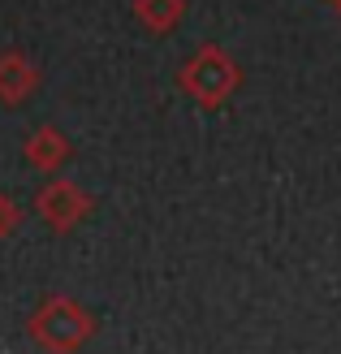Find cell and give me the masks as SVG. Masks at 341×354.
<instances>
[{
	"mask_svg": "<svg viewBox=\"0 0 341 354\" xmlns=\"http://www.w3.org/2000/svg\"><path fill=\"white\" fill-rule=\"evenodd\" d=\"M95 315L69 294H48L26 315V337L39 354H82V346L95 337Z\"/></svg>",
	"mask_w": 341,
	"mask_h": 354,
	"instance_id": "1",
	"label": "cell"
},
{
	"mask_svg": "<svg viewBox=\"0 0 341 354\" xmlns=\"http://www.w3.org/2000/svg\"><path fill=\"white\" fill-rule=\"evenodd\" d=\"M177 86L199 104V109H221V104L242 86V69L233 61V52L221 44H199L177 69Z\"/></svg>",
	"mask_w": 341,
	"mask_h": 354,
	"instance_id": "2",
	"label": "cell"
},
{
	"mask_svg": "<svg viewBox=\"0 0 341 354\" xmlns=\"http://www.w3.org/2000/svg\"><path fill=\"white\" fill-rule=\"evenodd\" d=\"M35 212H39V221L52 234H74L82 221H91L95 194L82 190L78 182H69V177H52V182L35 194Z\"/></svg>",
	"mask_w": 341,
	"mask_h": 354,
	"instance_id": "3",
	"label": "cell"
},
{
	"mask_svg": "<svg viewBox=\"0 0 341 354\" xmlns=\"http://www.w3.org/2000/svg\"><path fill=\"white\" fill-rule=\"evenodd\" d=\"M39 82H44V69L35 65L30 52H22V48L0 52V104H5V109H22V104L39 91Z\"/></svg>",
	"mask_w": 341,
	"mask_h": 354,
	"instance_id": "4",
	"label": "cell"
},
{
	"mask_svg": "<svg viewBox=\"0 0 341 354\" xmlns=\"http://www.w3.org/2000/svg\"><path fill=\"white\" fill-rule=\"evenodd\" d=\"M69 138L57 130V126H39V130H30L26 134V143H22V160L30 169H39V173H57L65 160H69Z\"/></svg>",
	"mask_w": 341,
	"mask_h": 354,
	"instance_id": "5",
	"label": "cell"
},
{
	"mask_svg": "<svg viewBox=\"0 0 341 354\" xmlns=\"http://www.w3.org/2000/svg\"><path fill=\"white\" fill-rule=\"evenodd\" d=\"M130 13H134V22H138L142 30L169 35V30H177V22L186 17V0H130Z\"/></svg>",
	"mask_w": 341,
	"mask_h": 354,
	"instance_id": "6",
	"label": "cell"
},
{
	"mask_svg": "<svg viewBox=\"0 0 341 354\" xmlns=\"http://www.w3.org/2000/svg\"><path fill=\"white\" fill-rule=\"evenodd\" d=\"M22 221H26V207L17 203L13 194H0V242L13 238L17 229H22Z\"/></svg>",
	"mask_w": 341,
	"mask_h": 354,
	"instance_id": "7",
	"label": "cell"
},
{
	"mask_svg": "<svg viewBox=\"0 0 341 354\" xmlns=\"http://www.w3.org/2000/svg\"><path fill=\"white\" fill-rule=\"evenodd\" d=\"M329 5H333V9H337V13H341V0H329Z\"/></svg>",
	"mask_w": 341,
	"mask_h": 354,
	"instance_id": "8",
	"label": "cell"
}]
</instances>
